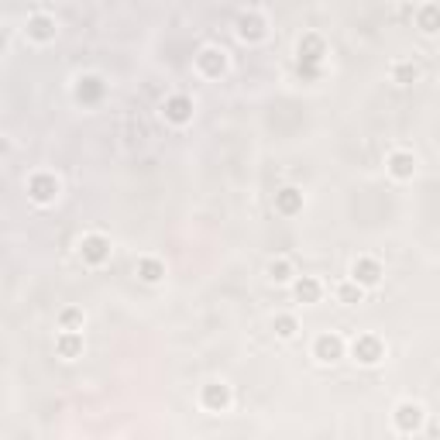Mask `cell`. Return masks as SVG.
Instances as JSON below:
<instances>
[{"label":"cell","instance_id":"2","mask_svg":"<svg viewBox=\"0 0 440 440\" xmlns=\"http://www.w3.org/2000/svg\"><path fill=\"white\" fill-rule=\"evenodd\" d=\"M80 252H83V262L103 265L110 258V241H107L103 234H87V238L80 241Z\"/></svg>","mask_w":440,"mask_h":440},{"label":"cell","instance_id":"23","mask_svg":"<svg viewBox=\"0 0 440 440\" xmlns=\"http://www.w3.org/2000/svg\"><path fill=\"white\" fill-rule=\"evenodd\" d=\"M275 334L279 337H292L296 334V320L292 317H275Z\"/></svg>","mask_w":440,"mask_h":440},{"label":"cell","instance_id":"19","mask_svg":"<svg viewBox=\"0 0 440 440\" xmlns=\"http://www.w3.org/2000/svg\"><path fill=\"white\" fill-rule=\"evenodd\" d=\"M59 327H62V331H83V313H80V310H62Z\"/></svg>","mask_w":440,"mask_h":440},{"label":"cell","instance_id":"18","mask_svg":"<svg viewBox=\"0 0 440 440\" xmlns=\"http://www.w3.org/2000/svg\"><path fill=\"white\" fill-rule=\"evenodd\" d=\"M361 296H364V289H361L358 282H344V285L337 289V299H341V303H348V306L361 303Z\"/></svg>","mask_w":440,"mask_h":440},{"label":"cell","instance_id":"16","mask_svg":"<svg viewBox=\"0 0 440 440\" xmlns=\"http://www.w3.org/2000/svg\"><path fill=\"white\" fill-rule=\"evenodd\" d=\"M138 275H141L145 282H159V279L166 275V265L159 262V258H141V262H138Z\"/></svg>","mask_w":440,"mask_h":440},{"label":"cell","instance_id":"14","mask_svg":"<svg viewBox=\"0 0 440 440\" xmlns=\"http://www.w3.org/2000/svg\"><path fill=\"white\" fill-rule=\"evenodd\" d=\"M296 299H299V303H317V299H320V282L310 279V275H303V279L296 282Z\"/></svg>","mask_w":440,"mask_h":440},{"label":"cell","instance_id":"21","mask_svg":"<svg viewBox=\"0 0 440 440\" xmlns=\"http://www.w3.org/2000/svg\"><path fill=\"white\" fill-rule=\"evenodd\" d=\"M268 275H272L275 282H289V279H292V265L285 262V258H279V262L268 265Z\"/></svg>","mask_w":440,"mask_h":440},{"label":"cell","instance_id":"4","mask_svg":"<svg viewBox=\"0 0 440 440\" xmlns=\"http://www.w3.org/2000/svg\"><path fill=\"white\" fill-rule=\"evenodd\" d=\"M382 354H385L382 341H378V337H371V334H364V337H358V341H354V358H358L361 364H375Z\"/></svg>","mask_w":440,"mask_h":440},{"label":"cell","instance_id":"10","mask_svg":"<svg viewBox=\"0 0 440 440\" xmlns=\"http://www.w3.org/2000/svg\"><path fill=\"white\" fill-rule=\"evenodd\" d=\"M227 403H231V392H227V385H206V389H203V406H206L210 413H220V410H227Z\"/></svg>","mask_w":440,"mask_h":440},{"label":"cell","instance_id":"9","mask_svg":"<svg viewBox=\"0 0 440 440\" xmlns=\"http://www.w3.org/2000/svg\"><path fill=\"white\" fill-rule=\"evenodd\" d=\"M55 351H59V358H76V354H83V334L80 331H62L59 334V341H55Z\"/></svg>","mask_w":440,"mask_h":440},{"label":"cell","instance_id":"1","mask_svg":"<svg viewBox=\"0 0 440 440\" xmlns=\"http://www.w3.org/2000/svg\"><path fill=\"white\" fill-rule=\"evenodd\" d=\"M28 193H31L35 203H52L59 196V179L49 176V173H38V176H31V182H28Z\"/></svg>","mask_w":440,"mask_h":440},{"label":"cell","instance_id":"11","mask_svg":"<svg viewBox=\"0 0 440 440\" xmlns=\"http://www.w3.org/2000/svg\"><path fill=\"white\" fill-rule=\"evenodd\" d=\"M196 62H200V69H203L206 76H220V73H224V66H227L224 52H217V49H203Z\"/></svg>","mask_w":440,"mask_h":440},{"label":"cell","instance_id":"12","mask_svg":"<svg viewBox=\"0 0 440 440\" xmlns=\"http://www.w3.org/2000/svg\"><path fill=\"white\" fill-rule=\"evenodd\" d=\"M317 358L320 361H337L341 351H344V344H341V337H334V334H324V337H317Z\"/></svg>","mask_w":440,"mask_h":440},{"label":"cell","instance_id":"8","mask_svg":"<svg viewBox=\"0 0 440 440\" xmlns=\"http://www.w3.org/2000/svg\"><path fill=\"white\" fill-rule=\"evenodd\" d=\"M238 35H241L245 42H262L265 17H258V14H241V17H238Z\"/></svg>","mask_w":440,"mask_h":440},{"label":"cell","instance_id":"5","mask_svg":"<svg viewBox=\"0 0 440 440\" xmlns=\"http://www.w3.org/2000/svg\"><path fill=\"white\" fill-rule=\"evenodd\" d=\"M378 279H382V265L375 262V258H358V262H354V282H358L361 289L378 285Z\"/></svg>","mask_w":440,"mask_h":440},{"label":"cell","instance_id":"15","mask_svg":"<svg viewBox=\"0 0 440 440\" xmlns=\"http://www.w3.org/2000/svg\"><path fill=\"white\" fill-rule=\"evenodd\" d=\"M275 206H279L282 213H296V210L303 206V193H299V189H282V193L275 196Z\"/></svg>","mask_w":440,"mask_h":440},{"label":"cell","instance_id":"3","mask_svg":"<svg viewBox=\"0 0 440 440\" xmlns=\"http://www.w3.org/2000/svg\"><path fill=\"white\" fill-rule=\"evenodd\" d=\"M420 420H423V410L416 403H399V410H396V430L399 434H413L420 427Z\"/></svg>","mask_w":440,"mask_h":440},{"label":"cell","instance_id":"17","mask_svg":"<svg viewBox=\"0 0 440 440\" xmlns=\"http://www.w3.org/2000/svg\"><path fill=\"white\" fill-rule=\"evenodd\" d=\"M392 76H396V83L406 87V83H413V80L420 76V66H416V62H396V66H392Z\"/></svg>","mask_w":440,"mask_h":440},{"label":"cell","instance_id":"20","mask_svg":"<svg viewBox=\"0 0 440 440\" xmlns=\"http://www.w3.org/2000/svg\"><path fill=\"white\" fill-rule=\"evenodd\" d=\"M320 52H324V45H320V38H306V42H299V55H303V59H310V62H317V59H320Z\"/></svg>","mask_w":440,"mask_h":440},{"label":"cell","instance_id":"7","mask_svg":"<svg viewBox=\"0 0 440 440\" xmlns=\"http://www.w3.org/2000/svg\"><path fill=\"white\" fill-rule=\"evenodd\" d=\"M28 38H35V42H52V38H55V21H52L49 14L28 17Z\"/></svg>","mask_w":440,"mask_h":440},{"label":"cell","instance_id":"13","mask_svg":"<svg viewBox=\"0 0 440 440\" xmlns=\"http://www.w3.org/2000/svg\"><path fill=\"white\" fill-rule=\"evenodd\" d=\"M389 173L396 179H410L416 173V159H413L410 152H396V155L389 159Z\"/></svg>","mask_w":440,"mask_h":440},{"label":"cell","instance_id":"6","mask_svg":"<svg viewBox=\"0 0 440 440\" xmlns=\"http://www.w3.org/2000/svg\"><path fill=\"white\" fill-rule=\"evenodd\" d=\"M162 114H166L173 124H186V121L193 117V100H189V96H169L166 107H162Z\"/></svg>","mask_w":440,"mask_h":440},{"label":"cell","instance_id":"22","mask_svg":"<svg viewBox=\"0 0 440 440\" xmlns=\"http://www.w3.org/2000/svg\"><path fill=\"white\" fill-rule=\"evenodd\" d=\"M420 24H423V31H427V35H434V31H437V7H434V3H430V7H423Z\"/></svg>","mask_w":440,"mask_h":440}]
</instances>
